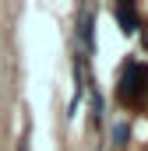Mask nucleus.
<instances>
[{
    "mask_svg": "<svg viewBox=\"0 0 148 151\" xmlns=\"http://www.w3.org/2000/svg\"><path fill=\"white\" fill-rule=\"evenodd\" d=\"M116 91H120V99H127V102H141L145 91H148V67L138 63V60H127L123 70H120Z\"/></svg>",
    "mask_w": 148,
    "mask_h": 151,
    "instance_id": "obj_1",
    "label": "nucleus"
},
{
    "mask_svg": "<svg viewBox=\"0 0 148 151\" xmlns=\"http://www.w3.org/2000/svg\"><path fill=\"white\" fill-rule=\"evenodd\" d=\"M113 18L120 21L123 35H134V32L141 28V21H138V4H131V0H116V4H113Z\"/></svg>",
    "mask_w": 148,
    "mask_h": 151,
    "instance_id": "obj_2",
    "label": "nucleus"
},
{
    "mask_svg": "<svg viewBox=\"0 0 148 151\" xmlns=\"http://www.w3.org/2000/svg\"><path fill=\"white\" fill-rule=\"evenodd\" d=\"M78 39H81V46L88 53L95 49V7H81L78 11Z\"/></svg>",
    "mask_w": 148,
    "mask_h": 151,
    "instance_id": "obj_3",
    "label": "nucleus"
},
{
    "mask_svg": "<svg viewBox=\"0 0 148 151\" xmlns=\"http://www.w3.org/2000/svg\"><path fill=\"white\" fill-rule=\"evenodd\" d=\"M127 137H131V127H127V123H116V127H113V141H116V144H127Z\"/></svg>",
    "mask_w": 148,
    "mask_h": 151,
    "instance_id": "obj_4",
    "label": "nucleus"
},
{
    "mask_svg": "<svg viewBox=\"0 0 148 151\" xmlns=\"http://www.w3.org/2000/svg\"><path fill=\"white\" fill-rule=\"evenodd\" d=\"M14 151H28V141L21 137V141H18V148H14Z\"/></svg>",
    "mask_w": 148,
    "mask_h": 151,
    "instance_id": "obj_5",
    "label": "nucleus"
},
{
    "mask_svg": "<svg viewBox=\"0 0 148 151\" xmlns=\"http://www.w3.org/2000/svg\"><path fill=\"white\" fill-rule=\"evenodd\" d=\"M145 46H148V39H145Z\"/></svg>",
    "mask_w": 148,
    "mask_h": 151,
    "instance_id": "obj_6",
    "label": "nucleus"
}]
</instances>
